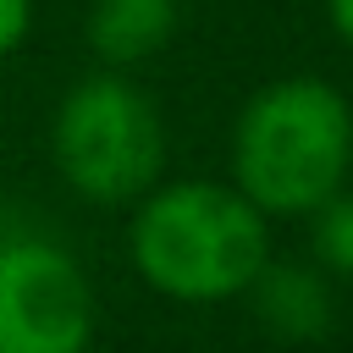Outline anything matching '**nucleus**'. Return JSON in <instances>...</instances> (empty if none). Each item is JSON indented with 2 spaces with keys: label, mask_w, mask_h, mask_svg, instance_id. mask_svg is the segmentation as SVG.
I'll use <instances>...</instances> for the list:
<instances>
[{
  "label": "nucleus",
  "mask_w": 353,
  "mask_h": 353,
  "mask_svg": "<svg viewBox=\"0 0 353 353\" xmlns=\"http://www.w3.org/2000/svg\"><path fill=\"white\" fill-rule=\"evenodd\" d=\"M127 254L143 287H154L160 298L226 303L243 298L254 270L270 259V221L232 182H154L132 204Z\"/></svg>",
  "instance_id": "obj_1"
},
{
  "label": "nucleus",
  "mask_w": 353,
  "mask_h": 353,
  "mask_svg": "<svg viewBox=\"0 0 353 353\" xmlns=\"http://www.w3.org/2000/svg\"><path fill=\"white\" fill-rule=\"evenodd\" d=\"M353 171V105L325 77H276L232 127V188L270 215H309Z\"/></svg>",
  "instance_id": "obj_2"
},
{
  "label": "nucleus",
  "mask_w": 353,
  "mask_h": 353,
  "mask_svg": "<svg viewBox=\"0 0 353 353\" xmlns=\"http://www.w3.org/2000/svg\"><path fill=\"white\" fill-rule=\"evenodd\" d=\"M50 160L83 204H138L165 165L160 105L127 72H88L55 105Z\"/></svg>",
  "instance_id": "obj_3"
},
{
  "label": "nucleus",
  "mask_w": 353,
  "mask_h": 353,
  "mask_svg": "<svg viewBox=\"0 0 353 353\" xmlns=\"http://www.w3.org/2000/svg\"><path fill=\"white\" fill-rule=\"evenodd\" d=\"M94 287L72 248L50 237L0 243V353H88Z\"/></svg>",
  "instance_id": "obj_4"
},
{
  "label": "nucleus",
  "mask_w": 353,
  "mask_h": 353,
  "mask_svg": "<svg viewBox=\"0 0 353 353\" xmlns=\"http://www.w3.org/2000/svg\"><path fill=\"white\" fill-rule=\"evenodd\" d=\"M243 298L276 342H320L336 325V292L314 259H265Z\"/></svg>",
  "instance_id": "obj_5"
},
{
  "label": "nucleus",
  "mask_w": 353,
  "mask_h": 353,
  "mask_svg": "<svg viewBox=\"0 0 353 353\" xmlns=\"http://www.w3.org/2000/svg\"><path fill=\"white\" fill-rule=\"evenodd\" d=\"M176 0H88L83 39L105 72H132L176 39Z\"/></svg>",
  "instance_id": "obj_6"
},
{
  "label": "nucleus",
  "mask_w": 353,
  "mask_h": 353,
  "mask_svg": "<svg viewBox=\"0 0 353 353\" xmlns=\"http://www.w3.org/2000/svg\"><path fill=\"white\" fill-rule=\"evenodd\" d=\"M309 254L331 281H353V188H336L309 215Z\"/></svg>",
  "instance_id": "obj_7"
},
{
  "label": "nucleus",
  "mask_w": 353,
  "mask_h": 353,
  "mask_svg": "<svg viewBox=\"0 0 353 353\" xmlns=\"http://www.w3.org/2000/svg\"><path fill=\"white\" fill-rule=\"evenodd\" d=\"M33 28V0H0V55H11Z\"/></svg>",
  "instance_id": "obj_8"
},
{
  "label": "nucleus",
  "mask_w": 353,
  "mask_h": 353,
  "mask_svg": "<svg viewBox=\"0 0 353 353\" xmlns=\"http://www.w3.org/2000/svg\"><path fill=\"white\" fill-rule=\"evenodd\" d=\"M325 22H331V33L353 50V0H325Z\"/></svg>",
  "instance_id": "obj_9"
}]
</instances>
